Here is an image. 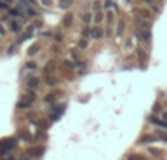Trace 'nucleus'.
<instances>
[{
  "instance_id": "nucleus-1",
  "label": "nucleus",
  "mask_w": 167,
  "mask_h": 160,
  "mask_svg": "<svg viewBox=\"0 0 167 160\" xmlns=\"http://www.w3.org/2000/svg\"><path fill=\"white\" fill-rule=\"evenodd\" d=\"M15 147H16V140L15 138H8V140L2 141V144H0V156L13 150Z\"/></svg>"
},
{
  "instance_id": "nucleus-2",
  "label": "nucleus",
  "mask_w": 167,
  "mask_h": 160,
  "mask_svg": "<svg viewBox=\"0 0 167 160\" xmlns=\"http://www.w3.org/2000/svg\"><path fill=\"white\" fill-rule=\"evenodd\" d=\"M148 122H150L151 125H154V126L161 128V129H167V121H164V119H161V118H158V116H154V115L148 116Z\"/></svg>"
},
{
  "instance_id": "nucleus-3",
  "label": "nucleus",
  "mask_w": 167,
  "mask_h": 160,
  "mask_svg": "<svg viewBox=\"0 0 167 160\" xmlns=\"http://www.w3.org/2000/svg\"><path fill=\"white\" fill-rule=\"evenodd\" d=\"M21 28H22L21 27V22L18 19H15V18L9 19V22H8V31H10L13 34H18L21 31Z\"/></svg>"
},
{
  "instance_id": "nucleus-4",
  "label": "nucleus",
  "mask_w": 167,
  "mask_h": 160,
  "mask_svg": "<svg viewBox=\"0 0 167 160\" xmlns=\"http://www.w3.org/2000/svg\"><path fill=\"white\" fill-rule=\"evenodd\" d=\"M104 37V28H101L100 25H95L91 28V38L92 40H101Z\"/></svg>"
},
{
  "instance_id": "nucleus-5",
  "label": "nucleus",
  "mask_w": 167,
  "mask_h": 160,
  "mask_svg": "<svg viewBox=\"0 0 167 160\" xmlns=\"http://www.w3.org/2000/svg\"><path fill=\"white\" fill-rule=\"evenodd\" d=\"M136 37L139 38V40H142V41H147V43H150L151 41V30H145V28H141L138 32H136Z\"/></svg>"
},
{
  "instance_id": "nucleus-6",
  "label": "nucleus",
  "mask_w": 167,
  "mask_h": 160,
  "mask_svg": "<svg viewBox=\"0 0 167 160\" xmlns=\"http://www.w3.org/2000/svg\"><path fill=\"white\" fill-rule=\"evenodd\" d=\"M54 69H56V62H54V60H49V62L45 63L44 69H43V75H44V77L52 75V74L54 72Z\"/></svg>"
},
{
  "instance_id": "nucleus-7",
  "label": "nucleus",
  "mask_w": 167,
  "mask_h": 160,
  "mask_svg": "<svg viewBox=\"0 0 167 160\" xmlns=\"http://www.w3.org/2000/svg\"><path fill=\"white\" fill-rule=\"evenodd\" d=\"M35 99H37V93H35L32 88H28V90L25 91V94H23V97H22V100L30 101V103H32V104H34Z\"/></svg>"
},
{
  "instance_id": "nucleus-8",
  "label": "nucleus",
  "mask_w": 167,
  "mask_h": 160,
  "mask_svg": "<svg viewBox=\"0 0 167 160\" xmlns=\"http://www.w3.org/2000/svg\"><path fill=\"white\" fill-rule=\"evenodd\" d=\"M25 84H27L28 88H32V90H34V88H38V85H40V78L31 75V77H28V78L25 79Z\"/></svg>"
},
{
  "instance_id": "nucleus-9",
  "label": "nucleus",
  "mask_w": 167,
  "mask_h": 160,
  "mask_svg": "<svg viewBox=\"0 0 167 160\" xmlns=\"http://www.w3.org/2000/svg\"><path fill=\"white\" fill-rule=\"evenodd\" d=\"M74 24V13H66L65 16H63V19H62V25H63V28H69L70 25Z\"/></svg>"
},
{
  "instance_id": "nucleus-10",
  "label": "nucleus",
  "mask_w": 167,
  "mask_h": 160,
  "mask_svg": "<svg viewBox=\"0 0 167 160\" xmlns=\"http://www.w3.org/2000/svg\"><path fill=\"white\" fill-rule=\"evenodd\" d=\"M136 16L144 18V19H148V21L153 19V13H151L150 9H138V10H136Z\"/></svg>"
},
{
  "instance_id": "nucleus-11",
  "label": "nucleus",
  "mask_w": 167,
  "mask_h": 160,
  "mask_svg": "<svg viewBox=\"0 0 167 160\" xmlns=\"http://www.w3.org/2000/svg\"><path fill=\"white\" fill-rule=\"evenodd\" d=\"M125 28H126L125 19H119V21H117V25H116V35L120 37V35L125 32Z\"/></svg>"
},
{
  "instance_id": "nucleus-12",
  "label": "nucleus",
  "mask_w": 167,
  "mask_h": 160,
  "mask_svg": "<svg viewBox=\"0 0 167 160\" xmlns=\"http://www.w3.org/2000/svg\"><path fill=\"white\" fill-rule=\"evenodd\" d=\"M43 153H44V147H31L28 150L30 157H41Z\"/></svg>"
},
{
  "instance_id": "nucleus-13",
  "label": "nucleus",
  "mask_w": 167,
  "mask_h": 160,
  "mask_svg": "<svg viewBox=\"0 0 167 160\" xmlns=\"http://www.w3.org/2000/svg\"><path fill=\"white\" fill-rule=\"evenodd\" d=\"M158 141L157 137H153V135H144L142 138L138 141V144H151V143H155Z\"/></svg>"
},
{
  "instance_id": "nucleus-14",
  "label": "nucleus",
  "mask_w": 167,
  "mask_h": 160,
  "mask_svg": "<svg viewBox=\"0 0 167 160\" xmlns=\"http://www.w3.org/2000/svg\"><path fill=\"white\" fill-rule=\"evenodd\" d=\"M81 21L84 22L85 25H89L91 22L94 21V13L92 12H84L82 16H81Z\"/></svg>"
},
{
  "instance_id": "nucleus-15",
  "label": "nucleus",
  "mask_w": 167,
  "mask_h": 160,
  "mask_svg": "<svg viewBox=\"0 0 167 160\" xmlns=\"http://www.w3.org/2000/svg\"><path fill=\"white\" fill-rule=\"evenodd\" d=\"M104 19H106V15H104L103 10H97V12L94 13V22H95L97 25H100Z\"/></svg>"
},
{
  "instance_id": "nucleus-16",
  "label": "nucleus",
  "mask_w": 167,
  "mask_h": 160,
  "mask_svg": "<svg viewBox=\"0 0 167 160\" xmlns=\"http://www.w3.org/2000/svg\"><path fill=\"white\" fill-rule=\"evenodd\" d=\"M104 15H106V19H107L109 24H113L114 18H116V10H114V9H107Z\"/></svg>"
},
{
  "instance_id": "nucleus-17",
  "label": "nucleus",
  "mask_w": 167,
  "mask_h": 160,
  "mask_svg": "<svg viewBox=\"0 0 167 160\" xmlns=\"http://www.w3.org/2000/svg\"><path fill=\"white\" fill-rule=\"evenodd\" d=\"M74 3H75V0H59V2H57L60 9H69Z\"/></svg>"
},
{
  "instance_id": "nucleus-18",
  "label": "nucleus",
  "mask_w": 167,
  "mask_h": 160,
  "mask_svg": "<svg viewBox=\"0 0 167 160\" xmlns=\"http://www.w3.org/2000/svg\"><path fill=\"white\" fill-rule=\"evenodd\" d=\"M141 2H142V3H145L148 8H151V9H153V10H155V12H158V10H160V8L157 6V3H158L157 0H141Z\"/></svg>"
},
{
  "instance_id": "nucleus-19",
  "label": "nucleus",
  "mask_w": 167,
  "mask_h": 160,
  "mask_svg": "<svg viewBox=\"0 0 167 160\" xmlns=\"http://www.w3.org/2000/svg\"><path fill=\"white\" fill-rule=\"evenodd\" d=\"M40 49H41V44H40V43H34L31 47L28 49V56H34V54H37V53L40 52Z\"/></svg>"
},
{
  "instance_id": "nucleus-20",
  "label": "nucleus",
  "mask_w": 167,
  "mask_h": 160,
  "mask_svg": "<svg viewBox=\"0 0 167 160\" xmlns=\"http://www.w3.org/2000/svg\"><path fill=\"white\" fill-rule=\"evenodd\" d=\"M25 13H27V16H28V18H37V16L40 15V12H38L34 6H28V8H27V10H25Z\"/></svg>"
},
{
  "instance_id": "nucleus-21",
  "label": "nucleus",
  "mask_w": 167,
  "mask_h": 160,
  "mask_svg": "<svg viewBox=\"0 0 167 160\" xmlns=\"http://www.w3.org/2000/svg\"><path fill=\"white\" fill-rule=\"evenodd\" d=\"M44 82H45V85L53 87V85H56V84H57V78H56V77H53V75H47V77H44Z\"/></svg>"
},
{
  "instance_id": "nucleus-22",
  "label": "nucleus",
  "mask_w": 167,
  "mask_h": 160,
  "mask_svg": "<svg viewBox=\"0 0 167 160\" xmlns=\"http://www.w3.org/2000/svg\"><path fill=\"white\" fill-rule=\"evenodd\" d=\"M19 138L22 140V141H25V143H30V141H32V137L27 132V131H19Z\"/></svg>"
},
{
  "instance_id": "nucleus-23",
  "label": "nucleus",
  "mask_w": 167,
  "mask_h": 160,
  "mask_svg": "<svg viewBox=\"0 0 167 160\" xmlns=\"http://www.w3.org/2000/svg\"><path fill=\"white\" fill-rule=\"evenodd\" d=\"M88 46H89V43H88V38H81L79 41H78V49L79 50H85V49H88Z\"/></svg>"
},
{
  "instance_id": "nucleus-24",
  "label": "nucleus",
  "mask_w": 167,
  "mask_h": 160,
  "mask_svg": "<svg viewBox=\"0 0 167 160\" xmlns=\"http://www.w3.org/2000/svg\"><path fill=\"white\" fill-rule=\"evenodd\" d=\"M32 37V32H28V31H23V34L18 38V41H16V44H21V43H23L25 40H28V38H31Z\"/></svg>"
},
{
  "instance_id": "nucleus-25",
  "label": "nucleus",
  "mask_w": 167,
  "mask_h": 160,
  "mask_svg": "<svg viewBox=\"0 0 167 160\" xmlns=\"http://www.w3.org/2000/svg\"><path fill=\"white\" fill-rule=\"evenodd\" d=\"M31 106H32V103L25 101V100H19V101L16 103V107H18V109H30Z\"/></svg>"
},
{
  "instance_id": "nucleus-26",
  "label": "nucleus",
  "mask_w": 167,
  "mask_h": 160,
  "mask_svg": "<svg viewBox=\"0 0 167 160\" xmlns=\"http://www.w3.org/2000/svg\"><path fill=\"white\" fill-rule=\"evenodd\" d=\"M103 6H104L106 9H114V10H117V5L113 2V0H104Z\"/></svg>"
},
{
  "instance_id": "nucleus-27",
  "label": "nucleus",
  "mask_w": 167,
  "mask_h": 160,
  "mask_svg": "<svg viewBox=\"0 0 167 160\" xmlns=\"http://www.w3.org/2000/svg\"><path fill=\"white\" fill-rule=\"evenodd\" d=\"M147 150H148V153H150V154H153L154 157H161V156H163V151H161V150H158V148H154V147H148Z\"/></svg>"
},
{
  "instance_id": "nucleus-28",
  "label": "nucleus",
  "mask_w": 167,
  "mask_h": 160,
  "mask_svg": "<svg viewBox=\"0 0 167 160\" xmlns=\"http://www.w3.org/2000/svg\"><path fill=\"white\" fill-rule=\"evenodd\" d=\"M63 66L66 68V69H69V71H72V69H75V62H72V60H69V59H66L65 62H63Z\"/></svg>"
},
{
  "instance_id": "nucleus-29",
  "label": "nucleus",
  "mask_w": 167,
  "mask_h": 160,
  "mask_svg": "<svg viewBox=\"0 0 167 160\" xmlns=\"http://www.w3.org/2000/svg\"><path fill=\"white\" fill-rule=\"evenodd\" d=\"M37 68H38L37 62H32V60H30V62H27V63H25V69H28V71H35Z\"/></svg>"
},
{
  "instance_id": "nucleus-30",
  "label": "nucleus",
  "mask_w": 167,
  "mask_h": 160,
  "mask_svg": "<svg viewBox=\"0 0 167 160\" xmlns=\"http://www.w3.org/2000/svg\"><path fill=\"white\" fill-rule=\"evenodd\" d=\"M81 35H82L84 38H88V37H91V27H89V25H85V28L82 30Z\"/></svg>"
},
{
  "instance_id": "nucleus-31",
  "label": "nucleus",
  "mask_w": 167,
  "mask_h": 160,
  "mask_svg": "<svg viewBox=\"0 0 167 160\" xmlns=\"http://www.w3.org/2000/svg\"><path fill=\"white\" fill-rule=\"evenodd\" d=\"M155 137H157L158 140L167 143V134H166V132H163V131H157V135H155Z\"/></svg>"
},
{
  "instance_id": "nucleus-32",
  "label": "nucleus",
  "mask_w": 167,
  "mask_h": 160,
  "mask_svg": "<svg viewBox=\"0 0 167 160\" xmlns=\"http://www.w3.org/2000/svg\"><path fill=\"white\" fill-rule=\"evenodd\" d=\"M101 6H103V2H100V0H95V2L92 3V9H94V12L101 10Z\"/></svg>"
},
{
  "instance_id": "nucleus-33",
  "label": "nucleus",
  "mask_w": 167,
  "mask_h": 160,
  "mask_svg": "<svg viewBox=\"0 0 167 160\" xmlns=\"http://www.w3.org/2000/svg\"><path fill=\"white\" fill-rule=\"evenodd\" d=\"M136 54H138V57H139L141 62H144V60H145V52L142 50V49H136Z\"/></svg>"
},
{
  "instance_id": "nucleus-34",
  "label": "nucleus",
  "mask_w": 167,
  "mask_h": 160,
  "mask_svg": "<svg viewBox=\"0 0 167 160\" xmlns=\"http://www.w3.org/2000/svg\"><path fill=\"white\" fill-rule=\"evenodd\" d=\"M54 97H56V96H54L53 93L47 94V96L44 97V103H53V101H54Z\"/></svg>"
},
{
  "instance_id": "nucleus-35",
  "label": "nucleus",
  "mask_w": 167,
  "mask_h": 160,
  "mask_svg": "<svg viewBox=\"0 0 167 160\" xmlns=\"http://www.w3.org/2000/svg\"><path fill=\"white\" fill-rule=\"evenodd\" d=\"M8 34V28L3 25V22H0V37H6Z\"/></svg>"
},
{
  "instance_id": "nucleus-36",
  "label": "nucleus",
  "mask_w": 167,
  "mask_h": 160,
  "mask_svg": "<svg viewBox=\"0 0 167 160\" xmlns=\"http://www.w3.org/2000/svg\"><path fill=\"white\" fill-rule=\"evenodd\" d=\"M53 40H54V43H62L63 41V34L62 32H56L54 37H53Z\"/></svg>"
},
{
  "instance_id": "nucleus-37",
  "label": "nucleus",
  "mask_w": 167,
  "mask_h": 160,
  "mask_svg": "<svg viewBox=\"0 0 167 160\" xmlns=\"http://www.w3.org/2000/svg\"><path fill=\"white\" fill-rule=\"evenodd\" d=\"M128 160H147V159L142 157V156H139V154H132V156L128 157Z\"/></svg>"
},
{
  "instance_id": "nucleus-38",
  "label": "nucleus",
  "mask_w": 167,
  "mask_h": 160,
  "mask_svg": "<svg viewBox=\"0 0 167 160\" xmlns=\"http://www.w3.org/2000/svg\"><path fill=\"white\" fill-rule=\"evenodd\" d=\"M41 5L45 8H52L53 6V0H41Z\"/></svg>"
},
{
  "instance_id": "nucleus-39",
  "label": "nucleus",
  "mask_w": 167,
  "mask_h": 160,
  "mask_svg": "<svg viewBox=\"0 0 167 160\" xmlns=\"http://www.w3.org/2000/svg\"><path fill=\"white\" fill-rule=\"evenodd\" d=\"M126 50H133V41H132V38H129L126 41Z\"/></svg>"
},
{
  "instance_id": "nucleus-40",
  "label": "nucleus",
  "mask_w": 167,
  "mask_h": 160,
  "mask_svg": "<svg viewBox=\"0 0 167 160\" xmlns=\"http://www.w3.org/2000/svg\"><path fill=\"white\" fill-rule=\"evenodd\" d=\"M9 5H6L5 2H3V0H0V10H9Z\"/></svg>"
},
{
  "instance_id": "nucleus-41",
  "label": "nucleus",
  "mask_w": 167,
  "mask_h": 160,
  "mask_svg": "<svg viewBox=\"0 0 167 160\" xmlns=\"http://www.w3.org/2000/svg\"><path fill=\"white\" fill-rule=\"evenodd\" d=\"M44 137H45V135L43 134V131H38V132H37V135L34 137V140H35V141H38V140H41V138H44Z\"/></svg>"
},
{
  "instance_id": "nucleus-42",
  "label": "nucleus",
  "mask_w": 167,
  "mask_h": 160,
  "mask_svg": "<svg viewBox=\"0 0 167 160\" xmlns=\"http://www.w3.org/2000/svg\"><path fill=\"white\" fill-rule=\"evenodd\" d=\"M153 110H154V113H160L161 112V103H155Z\"/></svg>"
},
{
  "instance_id": "nucleus-43",
  "label": "nucleus",
  "mask_w": 167,
  "mask_h": 160,
  "mask_svg": "<svg viewBox=\"0 0 167 160\" xmlns=\"http://www.w3.org/2000/svg\"><path fill=\"white\" fill-rule=\"evenodd\" d=\"M52 50H53V53H60V49H59V46H53V47H52Z\"/></svg>"
},
{
  "instance_id": "nucleus-44",
  "label": "nucleus",
  "mask_w": 167,
  "mask_h": 160,
  "mask_svg": "<svg viewBox=\"0 0 167 160\" xmlns=\"http://www.w3.org/2000/svg\"><path fill=\"white\" fill-rule=\"evenodd\" d=\"M21 160H30V154L27 153V154H23V156H21Z\"/></svg>"
},
{
  "instance_id": "nucleus-45",
  "label": "nucleus",
  "mask_w": 167,
  "mask_h": 160,
  "mask_svg": "<svg viewBox=\"0 0 167 160\" xmlns=\"http://www.w3.org/2000/svg\"><path fill=\"white\" fill-rule=\"evenodd\" d=\"M3 2H5L6 5H9V6H10V5H13V3H15V0H3Z\"/></svg>"
},
{
  "instance_id": "nucleus-46",
  "label": "nucleus",
  "mask_w": 167,
  "mask_h": 160,
  "mask_svg": "<svg viewBox=\"0 0 167 160\" xmlns=\"http://www.w3.org/2000/svg\"><path fill=\"white\" fill-rule=\"evenodd\" d=\"M72 57H74V59H76V57H78V53H76V50H72Z\"/></svg>"
},
{
  "instance_id": "nucleus-47",
  "label": "nucleus",
  "mask_w": 167,
  "mask_h": 160,
  "mask_svg": "<svg viewBox=\"0 0 167 160\" xmlns=\"http://www.w3.org/2000/svg\"><path fill=\"white\" fill-rule=\"evenodd\" d=\"M8 160H16V159H15V157H9Z\"/></svg>"
},
{
  "instance_id": "nucleus-48",
  "label": "nucleus",
  "mask_w": 167,
  "mask_h": 160,
  "mask_svg": "<svg viewBox=\"0 0 167 160\" xmlns=\"http://www.w3.org/2000/svg\"><path fill=\"white\" fill-rule=\"evenodd\" d=\"M157 2H158V3H161V2H163V0H157Z\"/></svg>"
},
{
  "instance_id": "nucleus-49",
  "label": "nucleus",
  "mask_w": 167,
  "mask_h": 160,
  "mask_svg": "<svg viewBox=\"0 0 167 160\" xmlns=\"http://www.w3.org/2000/svg\"><path fill=\"white\" fill-rule=\"evenodd\" d=\"M0 160H6V159H3V157H0Z\"/></svg>"
}]
</instances>
